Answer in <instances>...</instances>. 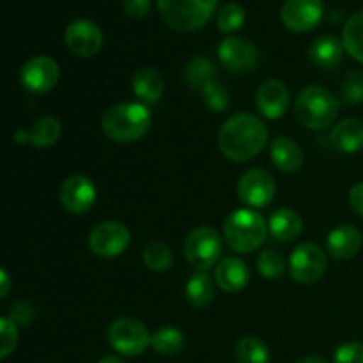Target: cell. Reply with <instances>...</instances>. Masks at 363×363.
<instances>
[{"instance_id": "obj_1", "label": "cell", "mask_w": 363, "mask_h": 363, "mask_svg": "<svg viewBox=\"0 0 363 363\" xmlns=\"http://www.w3.org/2000/svg\"><path fill=\"white\" fill-rule=\"evenodd\" d=\"M269 131L254 113L241 112L222 124L218 145L222 155L230 162H248L268 145Z\"/></svg>"}, {"instance_id": "obj_2", "label": "cell", "mask_w": 363, "mask_h": 363, "mask_svg": "<svg viewBox=\"0 0 363 363\" xmlns=\"http://www.w3.org/2000/svg\"><path fill=\"white\" fill-rule=\"evenodd\" d=\"M152 116L147 105L140 101L117 103L110 106L101 117L103 133L113 142H135L140 140L149 131Z\"/></svg>"}, {"instance_id": "obj_3", "label": "cell", "mask_w": 363, "mask_h": 363, "mask_svg": "<svg viewBox=\"0 0 363 363\" xmlns=\"http://www.w3.org/2000/svg\"><path fill=\"white\" fill-rule=\"evenodd\" d=\"M268 236V223L261 213L241 208L230 213L223 223V240L238 254H248L261 247Z\"/></svg>"}, {"instance_id": "obj_4", "label": "cell", "mask_w": 363, "mask_h": 363, "mask_svg": "<svg viewBox=\"0 0 363 363\" xmlns=\"http://www.w3.org/2000/svg\"><path fill=\"white\" fill-rule=\"evenodd\" d=\"M339 113V99L321 85L301 89L294 103V116L308 130H325L332 126Z\"/></svg>"}, {"instance_id": "obj_5", "label": "cell", "mask_w": 363, "mask_h": 363, "mask_svg": "<svg viewBox=\"0 0 363 363\" xmlns=\"http://www.w3.org/2000/svg\"><path fill=\"white\" fill-rule=\"evenodd\" d=\"M218 0H158L162 20L179 32H194L204 27L215 14Z\"/></svg>"}, {"instance_id": "obj_6", "label": "cell", "mask_w": 363, "mask_h": 363, "mask_svg": "<svg viewBox=\"0 0 363 363\" xmlns=\"http://www.w3.org/2000/svg\"><path fill=\"white\" fill-rule=\"evenodd\" d=\"M223 240L218 230L209 225H201L188 234L184 241L186 261L199 272H206L222 257Z\"/></svg>"}, {"instance_id": "obj_7", "label": "cell", "mask_w": 363, "mask_h": 363, "mask_svg": "<svg viewBox=\"0 0 363 363\" xmlns=\"http://www.w3.org/2000/svg\"><path fill=\"white\" fill-rule=\"evenodd\" d=\"M108 344L123 357H138L151 346V333L135 318H119L110 325Z\"/></svg>"}, {"instance_id": "obj_8", "label": "cell", "mask_w": 363, "mask_h": 363, "mask_svg": "<svg viewBox=\"0 0 363 363\" xmlns=\"http://www.w3.org/2000/svg\"><path fill=\"white\" fill-rule=\"evenodd\" d=\"M131 234L126 225L113 220L98 223L89 234V248L98 257L112 259L119 257L130 247Z\"/></svg>"}, {"instance_id": "obj_9", "label": "cell", "mask_w": 363, "mask_h": 363, "mask_svg": "<svg viewBox=\"0 0 363 363\" xmlns=\"http://www.w3.org/2000/svg\"><path fill=\"white\" fill-rule=\"evenodd\" d=\"M238 197L250 209L266 208L277 194V184L272 174L264 169H250L238 181Z\"/></svg>"}, {"instance_id": "obj_10", "label": "cell", "mask_w": 363, "mask_h": 363, "mask_svg": "<svg viewBox=\"0 0 363 363\" xmlns=\"http://www.w3.org/2000/svg\"><path fill=\"white\" fill-rule=\"evenodd\" d=\"M289 268L298 284H315L326 273V254L315 243H301L291 254Z\"/></svg>"}, {"instance_id": "obj_11", "label": "cell", "mask_w": 363, "mask_h": 363, "mask_svg": "<svg viewBox=\"0 0 363 363\" xmlns=\"http://www.w3.org/2000/svg\"><path fill=\"white\" fill-rule=\"evenodd\" d=\"M325 16V4L323 0H286L280 11L282 23L291 32H311L321 23Z\"/></svg>"}, {"instance_id": "obj_12", "label": "cell", "mask_w": 363, "mask_h": 363, "mask_svg": "<svg viewBox=\"0 0 363 363\" xmlns=\"http://www.w3.org/2000/svg\"><path fill=\"white\" fill-rule=\"evenodd\" d=\"M59 74L60 69L55 59L48 55H38L25 62V66L21 67L20 80L28 92L45 94L55 87Z\"/></svg>"}, {"instance_id": "obj_13", "label": "cell", "mask_w": 363, "mask_h": 363, "mask_svg": "<svg viewBox=\"0 0 363 363\" xmlns=\"http://www.w3.org/2000/svg\"><path fill=\"white\" fill-rule=\"evenodd\" d=\"M59 197L66 211L73 213V215H85L96 204L98 190H96V184L87 176L74 174V176H69L64 181L62 186H60Z\"/></svg>"}, {"instance_id": "obj_14", "label": "cell", "mask_w": 363, "mask_h": 363, "mask_svg": "<svg viewBox=\"0 0 363 363\" xmlns=\"http://www.w3.org/2000/svg\"><path fill=\"white\" fill-rule=\"evenodd\" d=\"M218 59L230 73H248L259 64V52L248 39L229 35L218 45Z\"/></svg>"}, {"instance_id": "obj_15", "label": "cell", "mask_w": 363, "mask_h": 363, "mask_svg": "<svg viewBox=\"0 0 363 363\" xmlns=\"http://www.w3.org/2000/svg\"><path fill=\"white\" fill-rule=\"evenodd\" d=\"M64 41L77 57H94L103 48V32L94 21L77 20L67 25Z\"/></svg>"}, {"instance_id": "obj_16", "label": "cell", "mask_w": 363, "mask_h": 363, "mask_svg": "<svg viewBox=\"0 0 363 363\" xmlns=\"http://www.w3.org/2000/svg\"><path fill=\"white\" fill-rule=\"evenodd\" d=\"M289 101V89L286 87L284 82L275 80V78L261 84V87L257 89V94H255V106L261 112V116L273 121L280 119L287 112Z\"/></svg>"}, {"instance_id": "obj_17", "label": "cell", "mask_w": 363, "mask_h": 363, "mask_svg": "<svg viewBox=\"0 0 363 363\" xmlns=\"http://www.w3.org/2000/svg\"><path fill=\"white\" fill-rule=\"evenodd\" d=\"M363 247V234L358 227L342 223L328 234L326 250L337 261H350L357 257Z\"/></svg>"}, {"instance_id": "obj_18", "label": "cell", "mask_w": 363, "mask_h": 363, "mask_svg": "<svg viewBox=\"0 0 363 363\" xmlns=\"http://www.w3.org/2000/svg\"><path fill=\"white\" fill-rule=\"evenodd\" d=\"M215 280L225 293H240L250 282V269H248L247 262L241 261L240 257H229L222 259L215 269Z\"/></svg>"}, {"instance_id": "obj_19", "label": "cell", "mask_w": 363, "mask_h": 363, "mask_svg": "<svg viewBox=\"0 0 363 363\" xmlns=\"http://www.w3.org/2000/svg\"><path fill=\"white\" fill-rule=\"evenodd\" d=\"M330 142L337 151L353 155L363 149V121L357 117L342 119L330 133Z\"/></svg>"}, {"instance_id": "obj_20", "label": "cell", "mask_w": 363, "mask_h": 363, "mask_svg": "<svg viewBox=\"0 0 363 363\" xmlns=\"http://www.w3.org/2000/svg\"><path fill=\"white\" fill-rule=\"evenodd\" d=\"M131 85H133L135 96L144 105L158 103L163 98V92H165V80H163L162 73L155 67H138L133 74Z\"/></svg>"}, {"instance_id": "obj_21", "label": "cell", "mask_w": 363, "mask_h": 363, "mask_svg": "<svg viewBox=\"0 0 363 363\" xmlns=\"http://www.w3.org/2000/svg\"><path fill=\"white\" fill-rule=\"evenodd\" d=\"M346 48H344L342 39L335 35H321L308 46V57L312 62L323 69H333L342 62V57Z\"/></svg>"}, {"instance_id": "obj_22", "label": "cell", "mask_w": 363, "mask_h": 363, "mask_svg": "<svg viewBox=\"0 0 363 363\" xmlns=\"http://www.w3.org/2000/svg\"><path fill=\"white\" fill-rule=\"evenodd\" d=\"M273 165L286 174L298 172L303 165V151L289 137H277L269 145Z\"/></svg>"}, {"instance_id": "obj_23", "label": "cell", "mask_w": 363, "mask_h": 363, "mask_svg": "<svg viewBox=\"0 0 363 363\" xmlns=\"http://www.w3.org/2000/svg\"><path fill=\"white\" fill-rule=\"evenodd\" d=\"M268 229L273 234V238L289 243V241L298 240L303 233V220L294 209L280 208L272 213L268 220Z\"/></svg>"}, {"instance_id": "obj_24", "label": "cell", "mask_w": 363, "mask_h": 363, "mask_svg": "<svg viewBox=\"0 0 363 363\" xmlns=\"http://www.w3.org/2000/svg\"><path fill=\"white\" fill-rule=\"evenodd\" d=\"M184 294H186V300L191 307L206 308L215 300V284L208 273L199 272L188 280Z\"/></svg>"}, {"instance_id": "obj_25", "label": "cell", "mask_w": 363, "mask_h": 363, "mask_svg": "<svg viewBox=\"0 0 363 363\" xmlns=\"http://www.w3.org/2000/svg\"><path fill=\"white\" fill-rule=\"evenodd\" d=\"M184 80H186L188 87L201 92L209 84L216 82L215 64L206 57H195L188 62L186 69H184Z\"/></svg>"}, {"instance_id": "obj_26", "label": "cell", "mask_w": 363, "mask_h": 363, "mask_svg": "<svg viewBox=\"0 0 363 363\" xmlns=\"http://www.w3.org/2000/svg\"><path fill=\"white\" fill-rule=\"evenodd\" d=\"M62 133V126H60L59 119L55 117H41L34 123V126L28 131V140L35 147H52L53 144H57Z\"/></svg>"}, {"instance_id": "obj_27", "label": "cell", "mask_w": 363, "mask_h": 363, "mask_svg": "<svg viewBox=\"0 0 363 363\" xmlns=\"http://www.w3.org/2000/svg\"><path fill=\"white\" fill-rule=\"evenodd\" d=\"M342 43L346 52L363 64V11L347 18L342 28Z\"/></svg>"}, {"instance_id": "obj_28", "label": "cell", "mask_w": 363, "mask_h": 363, "mask_svg": "<svg viewBox=\"0 0 363 363\" xmlns=\"http://www.w3.org/2000/svg\"><path fill=\"white\" fill-rule=\"evenodd\" d=\"M151 347L163 357H174L184 350V335L174 326H162L151 335Z\"/></svg>"}, {"instance_id": "obj_29", "label": "cell", "mask_w": 363, "mask_h": 363, "mask_svg": "<svg viewBox=\"0 0 363 363\" xmlns=\"http://www.w3.org/2000/svg\"><path fill=\"white\" fill-rule=\"evenodd\" d=\"M238 363H269V350L257 337H243L236 346Z\"/></svg>"}, {"instance_id": "obj_30", "label": "cell", "mask_w": 363, "mask_h": 363, "mask_svg": "<svg viewBox=\"0 0 363 363\" xmlns=\"http://www.w3.org/2000/svg\"><path fill=\"white\" fill-rule=\"evenodd\" d=\"M142 257H144L145 266H147L151 272H167V269L172 268L174 264L172 250H170L163 241H151V243L144 248Z\"/></svg>"}, {"instance_id": "obj_31", "label": "cell", "mask_w": 363, "mask_h": 363, "mask_svg": "<svg viewBox=\"0 0 363 363\" xmlns=\"http://www.w3.org/2000/svg\"><path fill=\"white\" fill-rule=\"evenodd\" d=\"M245 20H247V14H245L243 7L240 4L229 2L220 7L216 25H218V30L223 32V34H233L238 28L243 27Z\"/></svg>"}, {"instance_id": "obj_32", "label": "cell", "mask_w": 363, "mask_h": 363, "mask_svg": "<svg viewBox=\"0 0 363 363\" xmlns=\"http://www.w3.org/2000/svg\"><path fill=\"white\" fill-rule=\"evenodd\" d=\"M257 272L264 279H280L286 272V262L277 250H264L257 257Z\"/></svg>"}, {"instance_id": "obj_33", "label": "cell", "mask_w": 363, "mask_h": 363, "mask_svg": "<svg viewBox=\"0 0 363 363\" xmlns=\"http://www.w3.org/2000/svg\"><path fill=\"white\" fill-rule=\"evenodd\" d=\"M340 96L346 105H358L363 101V71H350L344 77Z\"/></svg>"}, {"instance_id": "obj_34", "label": "cell", "mask_w": 363, "mask_h": 363, "mask_svg": "<svg viewBox=\"0 0 363 363\" xmlns=\"http://www.w3.org/2000/svg\"><path fill=\"white\" fill-rule=\"evenodd\" d=\"M201 94H202V99H204V105L208 106L209 110H213V112L218 113L229 108V103H230L229 91H227L218 80L213 82V84H209L208 87L202 89Z\"/></svg>"}, {"instance_id": "obj_35", "label": "cell", "mask_w": 363, "mask_h": 363, "mask_svg": "<svg viewBox=\"0 0 363 363\" xmlns=\"http://www.w3.org/2000/svg\"><path fill=\"white\" fill-rule=\"evenodd\" d=\"M18 346V325L9 318H0V360L9 357Z\"/></svg>"}, {"instance_id": "obj_36", "label": "cell", "mask_w": 363, "mask_h": 363, "mask_svg": "<svg viewBox=\"0 0 363 363\" xmlns=\"http://www.w3.org/2000/svg\"><path fill=\"white\" fill-rule=\"evenodd\" d=\"M332 363H363V342H346L339 346Z\"/></svg>"}, {"instance_id": "obj_37", "label": "cell", "mask_w": 363, "mask_h": 363, "mask_svg": "<svg viewBox=\"0 0 363 363\" xmlns=\"http://www.w3.org/2000/svg\"><path fill=\"white\" fill-rule=\"evenodd\" d=\"M121 2H123L124 13L133 20L147 16V13L151 11V0H121Z\"/></svg>"}, {"instance_id": "obj_38", "label": "cell", "mask_w": 363, "mask_h": 363, "mask_svg": "<svg viewBox=\"0 0 363 363\" xmlns=\"http://www.w3.org/2000/svg\"><path fill=\"white\" fill-rule=\"evenodd\" d=\"M32 315H34V311L28 303L25 301H18L11 307V321H14L16 325H28L32 321Z\"/></svg>"}, {"instance_id": "obj_39", "label": "cell", "mask_w": 363, "mask_h": 363, "mask_svg": "<svg viewBox=\"0 0 363 363\" xmlns=\"http://www.w3.org/2000/svg\"><path fill=\"white\" fill-rule=\"evenodd\" d=\"M350 206L358 216L363 218V181L362 183L354 184L350 191Z\"/></svg>"}, {"instance_id": "obj_40", "label": "cell", "mask_w": 363, "mask_h": 363, "mask_svg": "<svg viewBox=\"0 0 363 363\" xmlns=\"http://www.w3.org/2000/svg\"><path fill=\"white\" fill-rule=\"evenodd\" d=\"M11 291V277L9 273L6 272V269L0 268V300H2L4 296H7Z\"/></svg>"}, {"instance_id": "obj_41", "label": "cell", "mask_w": 363, "mask_h": 363, "mask_svg": "<svg viewBox=\"0 0 363 363\" xmlns=\"http://www.w3.org/2000/svg\"><path fill=\"white\" fill-rule=\"evenodd\" d=\"M298 363H330V362L325 360V358L314 357V354H312V357H303V358H300V360H298Z\"/></svg>"}, {"instance_id": "obj_42", "label": "cell", "mask_w": 363, "mask_h": 363, "mask_svg": "<svg viewBox=\"0 0 363 363\" xmlns=\"http://www.w3.org/2000/svg\"><path fill=\"white\" fill-rule=\"evenodd\" d=\"M98 363H124V360H123V358H119V357H113V354H110V357H105V358H101V360H99Z\"/></svg>"}, {"instance_id": "obj_43", "label": "cell", "mask_w": 363, "mask_h": 363, "mask_svg": "<svg viewBox=\"0 0 363 363\" xmlns=\"http://www.w3.org/2000/svg\"><path fill=\"white\" fill-rule=\"evenodd\" d=\"M14 137H16L18 144H23V142H30V140H28L27 131H16V135H14Z\"/></svg>"}]
</instances>
